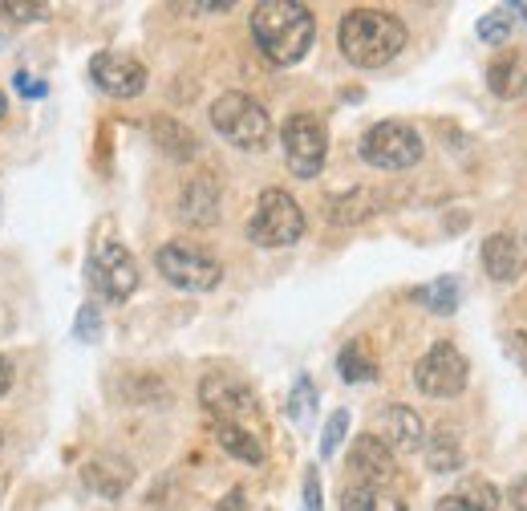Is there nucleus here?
I'll return each instance as SVG.
<instances>
[{
  "label": "nucleus",
  "mask_w": 527,
  "mask_h": 511,
  "mask_svg": "<svg viewBox=\"0 0 527 511\" xmlns=\"http://www.w3.org/2000/svg\"><path fill=\"white\" fill-rule=\"evenodd\" d=\"M284 142V163L296 179H317L329 155V130L317 114H292L280 130Z\"/></svg>",
  "instance_id": "nucleus-7"
},
{
  "label": "nucleus",
  "mask_w": 527,
  "mask_h": 511,
  "mask_svg": "<svg viewBox=\"0 0 527 511\" xmlns=\"http://www.w3.org/2000/svg\"><path fill=\"white\" fill-rule=\"evenodd\" d=\"M337 41L349 65L378 69V65H390L406 49V25L386 9H353L341 17Z\"/></svg>",
  "instance_id": "nucleus-2"
},
{
  "label": "nucleus",
  "mask_w": 527,
  "mask_h": 511,
  "mask_svg": "<svg viewBox=\"0 0 527 511\" xmlns=\"http://www.w3.org/2000/svg\"><path fill=\"white\" fill-rule=\"evenodd\" d=\"M337 370H341L345 382L357 386V382H373V378H378V361H373V353H369L365 341H349L341 349V357H337Z\"/></svg>",
  "instance_id": "nucleus-23"
},
{
  "label": "nucleus",
  "mask_w": 527,
  "mask_h": 511,
  "mask_svg": "<svg viewBox=\"0 0 527 511\" xmlns=\"http://www.w3.org/2000/svg\"><path fill=\"white\" fill-rule=\"evenodd\" d=\"M199 402L211 422H228V426H248L260 434V402L252 386L228 370H211L199 382Z\"/></svg>",
  "instance_id": "nucleus-5"
},
{
  "label": "nucleus",
  "mask_w": 527,
  "mask_h": 511,
  "mask_svg": "<svg viewBox=\"0 0 527 511\" xmlns=\"http://www.w3.org/2000/svg\"><path fill=\"white\" fill-rule=\"evenodd\" d=\"M341 511H406V499L394 487H369V483H345Z\"/></svg>",
  "instance_id": "nucleus-19"
},
{
  "label": "nucleus",
  "mask_w": 527,
  "mask_h": 511,
  "mask_svg": "<svg viewBox=\"0 0 527 511\" xmlns=\"http://www.w3.org/2000/svg\"><path fill=\"white\" fill-rule=\"evenodd\" d=\"M252 37L268 61L296 65L317 41V21L309 5H296V0H260L252 9Z\"/></svg>",
  "instance_id": "nucleus-1"
},
{
  "label": "nucleus",
  "mask_w": 527,
  "mask_h": 511,
  "mask_svg": "<svg viewBox=\"0 0 527 511\" xmlns=\"http://www.w3.org/2000/svg\"><path fill=\"white\" fill-rule=\"evenodd\" d=\"M155 264H159L163 280H171L175 288H187V292H211V288L223 280L219 260L207 256V252L195 248V244H183V240L163 244L159 256H155Z\"/></svg>",
  "instance_id": "nucleus-9"
},
{
  "label": "nucleus",
  "mask_w": 527,
  "mask_h": 511,
  "mask_svg": "<svg viewBox=\"0 0 527 511\" xmlns=\"http://www.w3.org/2000/svg\"><path fill=\"white\" fill-rule=\"evenodd\" d=\"M523 264H527V252L511 232H491L483 240V268H487L491 280L511 284V280L523 276Z\"/></svg>",
  "instance_id": "nucleus-15"
},
{
  "label": "nucleus",
  "mask_w": 527,
  "mask_h": 511,
  "mask_svg": "<svg viewBox=\"0 0 527 511\" xmlns=\"http://www.w3.org/2000/svg\"><path fill=\"white\" fill-rule=\"evenodd\" d=\"M305 236V211L284 187H268L256 199V211L248 219V240L256 248H292Z\"/></svg>",
  "instance_id": "nucleus-4"
},
{
  "label": "nucleus",
  "mask_w": 527,
  "mask_h": 511,
  "mask_svg": "<svg viewBox=\"0 0 527 511\" xmlns=\"http://www.w3.org/2000/svg\"><path fill=\"white\" fill-rule=\"evenodd\" d=\"M378 438H382V443H386L394 455H414V451L426 447V426H422L418 410L394 402V406H386L382 418H378Z\"/></svg>",
  "instance_id": "nucleus-13"
},
{
  "label": "nucleus",
  "mask_w": 527,
  "mask_h": 511,
  "mask_svg": "<svg viewBox=\"0 0 527 511\" xmlns=\"http://www.w3.org/2000/svg\"><path fill=\"white\" fill-rule=\"evenodd\" d=\"M5 114H9V98L0 94V122H5Z\"/></svg>",
  "instance_id": "nucleus-38"
},
{
  "label": "nucleus",
  "mask_w": 527,
  "mask_h": 511,
  "mask_svg": "<svg viewBox=\"0 0 527 511\" xmlns=\"http://www.w3.org/2000/svg\"><path fill=\"white\" fill-rule=\"evenodd\" d=\"M0 447H5V434H0Z\"/></svg>",
  "instance_id": "nucleus-39"
},
{
  "label": "nucleus",
  "mask_w": 527,
  "mask_h": 511,
  "mask_svg": "<svg viewBox=\"0 0 527 511\" xmlns=\"http://www.w3.org/2000/svg\"><path fill=\"white\" fill-rule=\"evenodd\" d=\"M211 430H215V443L228 451L232 459H240V463H252V467H260L264 463V434H256V430H248V426H228V422H211Z\"/></svg>",
  "instance_id": "nucleus-18"
},
{
  "label": "nucleus",
  "mask_w": 527,
  "mask_h": 511,
  "mask_svg": "<svg viewBox=\"0 0 527 511\" xmlns=\"http://www.w3.org/2000/svg\"><path fill=\"white\" fill-rule=\"evenodd\" d=\"M349 471L353 483H369V487H390L398 467H394V451L382 443L378 434H361L349 447Z\"/></svg>",
  "instance_id": "nucleus-12"
},
{
  "label": "nucleus",
  "mask_w": 527,
  "mask_h": 511,
  "mask_svg": "<svg viewBox=\"0 0 527 511\" xmlns=\"http://www.w3.org/2000/svg\"><path fill=\"white\" fill-rule=\"evenodd\" d=\"M0 17L13 21V25L45 21L49 17V5H41V0H0Z\"/></svg>",
  "instance_id": "nucleus-26"
},
{
  "label": "nucleus",
  "mask_w": 527,
  "mask_h": 511,
  "mask_svg": "<svg viewBox=\"0 0 527 511\" xmlns=\"http://www.w3.org/2000/svg\"><path fill=\"white\" fill-rule=\"evenodd\" d=\"M313 410H317V390H313L309 378H300L296 390H292V398H288V414H292V422H309Z\"/></svg>",
  "instance_id": "nucleus-27"
},
{
  "label": "nucleus",
  "mask_w": 527,
  "mask_h": 511,
  "mask_svg": "<svg viewBox=\"0 0 527 511\" xmlns=\"http://www.w3.org/2000/svg\"><path fill=\"white\" fill-rule=\"evenodd\" d=\"M179 215L195 228H211L219 224V179L211 171H199L183 183V195H179Z\"/></svg>",
  "instance_id": "nucleus-14"
},
{
  "label": "nucleus",
  "mask_w": 527,
  "mask_h": 511,
  "mask_svg": "<svg viewBox=\"0 0 527 511\" xmlns=\"http://www.w3.org/2000/svg\"><path fill=\"white\" fill-rule=\"evenodd\" d=\"M9 390H13V361L0 353V398H5Z\"/></svg>",
  "instance_id": "nucleus-35"
},
{
  "label": "nucleus",
  "mask_w": 527,
  "mask_h": 511,
  "mask_svg": "<svg viewBox=\"0 0 527 511\" xmlns=\"http://www.w3.org/2000/svg\"><path fill=\"white\" fill-rule=\"evenodd\" d=\"M467 374H471V365L467 357L450 345V341H438L422 353V361L414 365V382L426 398H455L467 390Z\"/></svg>",
  "instance_id": "nucleus-10"
},
{
  "label": "nucleus",
  "mask_w": 527,
  "mask_h": 511,
  "mask_svg": "<svg viewBox=\"0 0 527 511\" xmlns=\"http://www.w3.org/2000/svg\"><path fill=\"white\" fill-rule=\"evenodd\" d=\"M511 25H515L511 9H495V13H487V17L479 21V37L491 41V45H503V41L511 37Z\"/></svg>",
  "instance_id": "nucleus-28"
},
{
  "label": "nucleus",
  "mask_w": 527,
  "mask_h": 511,
  "mask_svg": "<svg viewBox=\"0 0 527 511\" xmlns=\"http://www.w3.org/2000/svg\"><path fill=\"white\" fill-rule=\"evenodd\" d=\"M13 86H17V94H21V98H45V94H49V86H45V82H37L33 73H17Z\"/></svg>",
  "instance_id": "nucleus-32"
},
{
  "label": "nucleus",
  "mask_w": 527,
  "mask_h": 511,
  "mask_svg": "<svg viewBox=\"0 0 527 511\" xmlns=\"http://www.w3.org/2000/svg\"><path fill=\"white\" fill-rule=\"evenodd\" d=\"M467 507H475V511H495L499 507V491H495V483L491 479H479V475H467L463 479V487L455 491Z\"/></svg>",
  "instance_id": "nucleus-25"
},
{
  "label": "nucleus",
  "mask_w": 527,
  "mask_h": 511,
  "mask_svg": "<svg viewBox=\"0 0 527 511\" xmlns=\"http://www.w3.org/2000/svg\"><path fill=\"white\" fill-rule=\"evenodd\" d=\"M90 78L102 94L110 98H138L146 90V65L130 53H118V49H106V53H94L90 61Z\"/></svg>",
  "instance_id": "nucleus-11"
},
{
  "label": "nucleus",
  "mask_w": 527,
  "mask_h": 511,
  "mask_svg": "<svg viewBox=\"0 0 527 511\" xmlns=\"http://www.w3.org/2000/svg\"><path fill=\"white\" fill-rule=\"evenodd\" d=\"M422 134L410 126V122H378L369 126L365 138H361V159L378 171H410L418 159H422Z\"/></svg>",
  "instance_id": "nucleus-6"
},
{
  "label": "nucleus",
  "mask_w": 527,
  "mask_h": 511,
  "mask_svg": "<svg viewBox=\"0 0 527 511\" xmlns=\"http://www.w3.org/2000/svg\"><path fill=\"white\" fill-rule=\"evenodd\" d=\"M487 86L495 98H519L527 90V57L519 49L495 53V61L487 65Z\"/></svg>",
  "instance_id": "nucleus-17"
},
{
  "label": "nucleus",
  "mask_w": 527,
  "mask_h": 511,
  "mask_svg": "<svg viewBox=\"0 0 527 511\" xmlns=\"http://www.w3.org/2000/svg\"><path fill=\"white\" fill-rule=\"evenodd\" d=\"M150 134H155L159 151L171 155V159H179V163H187V159L199 155V138L183 122H175V118H155V122H150Z\"/></svg>",
  "instance_id": "nucleus-21"
},
{
  "label": "nucleus",
  "mask_w": 527,
  "mask_h": 511,
  "mask_svg": "<svg viewBox=\"0 0 527 511\" xmlns=\"http://www.w3.org/2000/svg\"><path fill=\"white\" fill-rule=\"evenodd\" d=\"M73 337L86 341V345H94V341L102 337V313H98V305H82V309H78V321H73Z\"/></svg>",
  "instance_id": "nucleus-30"
},
{
  "label": "nucleus",
  "mask_w": 527,
  "mask_h": 511,
  "mask_svg": "<svg viewBox=\"0 0 527 511\" xmlns=\"http://www.w3.org/2000/svg\"><path fill=\"white\" fill-rule=\"evenodd\" d=\"M305 511H325V499H321V475L317 467L305 471Z\"/></svg>",
  "instance_id": "nucleus-31"
},
{
  "label": "nucleus",
  "mask_w": 527,
  "mask_h": 511,
  "mask_svg": "<svg viewBox=\"0 0 527 511\" xmlns=\"http://www.w3.org/2000/svg\"><path fill=\"white\" fill-rule=\"evenodd\" d=\"M215 511H252V503H248V491L244 487H232L228 495L219 499V507Z\"/></svg>",
  "instance_id": "nucleus-33"
},
{
  "label": "nucleus",
  "mask_w": 527,
  "mask_h": 511,
  "mask_svg": "<svg viewBox=\"0 0 527 511\" xmlns=\"http://www.w3.org/2000/svg\"><path fill=\"white\" fill-rule=\"evenodd\" d=\"M414 301H422L430 313H438V317H450L459 305H463V284L455 280V276H438V280H430L426 288H418L414 292Z\"/></svg>",
  "instance_id": "nucleus-22"
},
{
  "label": "nucleus",
  "mask_w": 527,
  "mask_h": 511,
  "mask_svg": "<svg viewBox=\"0 0 527 511\" xmlns=\"http://www.w3.org/2000/svg\"><path fill=\"white\" fill-rule=\"evenodd\" d=\"M426 463L430 471H459L463 467V438L455 426H434V434H426Z\"/></svg>",
  "instance_id": "nucleus-20"
},
{
  "label": "nucleus",
  "mask_w": 527,
  "mask_h": 511,
  "mask_svg": "<svg viewBox=\"0 0 527 511\" xmlns=\"http://www.w3.org/2000/svg\"><path fill=\"white\" fill-rule=\"evenodd\" d=\"M345 434H349V410L329 414L325 434H321V455H325V459H333V455H337V447L345 443Z\"/></svg>",
  "instance_id": "nucleus-29"
},
{
  "label": "nucleus",
  "mask_w": 527,
  "mask_h": 511,
  "mask_svg": "<svg viewBox=\"0 0 527 511\" xmlns=\"http://www.w3.org/2000/svg\"><path fill=\"white\" fill-rule=\"evenodd\" d=\"M86 272H90V284L102 292L110 305L130 301L134 288H138V264L118 240H98L90 260H86Z\"/></svg>",
  "instance_id": "nucleus-8"
},
{
  "label": "nucleus",
  "mask_w": 527,
  "mask_h": 511,
  "mask_svg": "<svg viewBox=\"0 0 527 511\" xmlns=\"http://www.w3.org/2000/svg\"><path fill=\"white\" fill-rule=\"evenodd\" d=\"M211 126L219 130V138H228L236 151H260V146H268V138H272L268 110L240 90L219 94L211 102Z\"/></svg>",
  "instance_id": "nucleus-3"
},
{
  "label": "nucleus",
  "mask_w": 527,
  "mask_h": 511,
  "mask_svg": "<svg viewBox=\"0 0 527 511\" xmlns=\"http://www.w3.org/2000/svg\"><path fill=\"white\" fill-rule=\"evenodd\" d=\"M507 353L527 370V333H511V337H507Z\"/></svg>",
  "instance_id": "nucleus-34"
},
{
  "label": "nucleus",
  "mask_w": 527,
  "mask_h": 511,
  "mask_svg": "<svg viewBox=\"0 0 527 511\" xmlns=\"http://www.w3.org/2000/svg\"><path fill=\"white\" fill-rule=\"evenodd\" d=\"M373 211H378V207H373V191H365V187L329 199V219H333V224H361V219L373 215Z\"/></svg>",
  "instance_id": "nucleus-24"
},
{
  "label": "nucleus",
  "mask_w": 527,
  "mask_h": 511,
  "mask_svg": "<svg viewBox=\"0 0 527 511\" xmlns=\"http://www.w3.org/2000/svg\"><path fill=\"white\" fill-rule=\"evenodd\" d=\"M82 483L94 495H102V499H118L134 483V467L126 459H118V455H98V459H90L82 467Z\"/></svg>",
  "instance_id": "nucleus-16"
},
{
  "label": "nucleus",
  "mask_w": 527,
  "mask_h": 511,
  "mask_svg": "<svg viewBox=\"0 0 527 511\" xmlns=\"http://www.w3.org/2000/svg\"><path fill=\"white\" fill-rule=\"evenodd\" d=\"M434 511H475V507H467L459 495H442V499L434 503Z\"/></svg>",
  "instance_id": "nucleus-36"
},
{
  "label": "nucleus",
  "mask_w": 527,
  "mask_h": 511,
  "mask_svg": "<svg viewBox=\"0 0 527 511\" xmlns=\"http://www.w3.org/2000/svg\"><path fill=\"white\" fill-rule=\"evenodd\" d=\"M511 507H515V511H527V475L511 487Z\"/></svg>",
  "instance_id": "nucleus-37"
}]
</instances>
